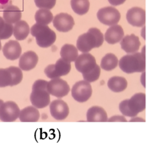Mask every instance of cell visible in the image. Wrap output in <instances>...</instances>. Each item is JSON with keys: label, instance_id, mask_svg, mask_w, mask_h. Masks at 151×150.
<instances>
[{"label": "cell", "instance_id": "cell-1", "mask_svg": "<svg viewBox=\"0 0 151 150\" xmlns=\"http://www.w3.org/2000/svg\"><path fill=\"white\" fill-rule=\"evenodd\" d=\"M118 63L120 69L128 74L143 72L146 68L145 57L137 51L124 56Z\"/></svg>", "mask_w": 151, "mask_h": 150}, {"label": "cell", "instance_id": "cell-2", "mask_svg": "<svg viewBox=\"0 0 151 150\" xmlns=\"http://www.w3.org/2000/svg\"><path fill=\"white\" fill-rule=\"evenodd\" d=\"M30 32L33 37H35L37 44L42 48L50 47L56 40V34L48 25H43L38 23L34 24Z\"/></svg>", "mask_w": 151, "mask_h": 150}, {"label": "cell", "instance_id": "cell-3", "mask_svg": "<svg viewBox=\"0 0 151 150\" xmlns=\"http://www.w3.org/2000/svg\"><path fill=\"white\" fill-rule=\"evenodd\" d=\"M120 17L119 11L112 6L103 7L97 12V17L99 21L109 26L117 24L120 21Z\"/></svg>", "mask_w": 151, "mask_h": 150}, {"label": "cell", "instance_id": "cell-4", "mask_svg": "<svg viewBox=\"0 0 151 150\" xmlns=\"http://www.w3.org/2000/svg\"><path fill=\"white\" fill-rule=\"evenodd\" d=\"M92 94V87L90 83L86 80L76 83L71 89V95L74 100L78 102L88 100Z\"/></svg>", "mask_w": 151, "mask_h": 150}, {"label": "cell", "instance_id": "cell-5", "mask_svg": "<svg viewBox=\"0 0 151 150\" xmlns=\"http://www.w3.org/2000/svg\"><path fill=\"white\" fill-rule=\"evenodd\" d=\"M47 90L50 94L61 98L68 93L70 88L66 81L58 77L51 79L48 82Z\"/></svg>", "mask_w": 151, "mask_h": 150}, {"label": "cell", "instance_id": "cell-6", "mask_svg": "<svg viewBox=\"0 0 151 150\" xmlns=\"http://www.w3.org/2000/svg\"><path fill=\"white\" fill-rule=\"evenodd\" d=\"M19 112V108L15 102H4L0 106V120L3 122H14L18 118Z\"/></svg>", "mask_w": 151, "mask_h": 150}, {"label": "cell", "instance_id": "cell-7", "mask_svg": "<svg viewBox=\"0 0 151 150\" xmlns=\"http://www.w3.org/2000/svg\"><path fill=\"white\" fill-rule=\"evenodd\" d=\"M74 61L76 69L82 74L90 71L97 64L95 57L88 53H83L78 56Z\"/></svg>", "mask_w": 151, "mask_h": 150}, {"label": "cell", "instance_id": "cell-8", "mask_svg": "<svg viewBox=\"0 0 151 150\" xmlns=\"http://www.w3.org/2000/svg\"><path fill=\"white\" fill-rule=\"evenodd\" d=\"M54 27L60 32H68L70 31L74 25L73 17L65 12H61L57 14L52 19Z\"/></svg>", "mask_w": 151, "mask_h": 150}, {"label": "cell", "instance_id": "cell-9", "mask_svg": "<svg viewBox=\"0 0 151 150\" xmlns=\"http://www.w3.org/2000/svg\"><path fill=\"white\" fill-rule=\"evenodd\" d=\"M30 101L33 106L36 108H44L47 106L50 102V93L47 89H32L30 94Z\"/></svg>", "mask_w": 151, "mask_h": 150}, {"label": "cell", "instance_id": "cell-10", "mask_svg": "<svg viewBox=\"0 0 151 150\" xmlns=\"http://www.w3.org/2000/svg\"><path fill=\"white\" fill-rule=\"evenodd\" d=\"M126 19L128 22L133 26L142 27L145 25L146 21L145 10L140 7H132L127 11Z\"/></svg>", "mask_w": 151, "mask_h": 150}, {"label": "cell", "instance_id": "cell-11", "mask_svg": "<svg viewBox=\"0 0 151 150\" xmlns=\"http://www.w3.org/2000/svg\"><path fill=\"white\" fill-rule=\"evenodd\" d=\"M51 116L57 120H63L69 114V107L67 104L61 99L53 100L50 105Z\"/></svg>", "mask_w": 151, "mask_h": 150}, {"label": "cell", "instance_id": "cell-12", "mask_svg": "<svg viewBox=\"0 0 151 150\" xmlns=\"http://www.w3.org/2000/svg\"><path fill=\"white\" fill-rule=\"evenodd\" d=\"M96 40L94 35L87 31L80 35L77 40V48L82 53H88L96 47Z\"/></svg>", "mask_w": 151, "mask_h": 150}, {"label": "cell", "instance_id": "cell-13", "mask_svg": "<svg viewBox=\"0 0 151 150\" xmlns=\"http://www.w3.org/2000/svg\"><path fill=\"white\" fill-rule=\"evenodd\" d=\"M22 48L19 43L15 40H9L6 42L3 48L2 53L6 58L15 60L18 58L21 54Z\"/></svg>", "mask_w": 151, "mask_h": 150}, {"label": "cell", "instance_id": "cell-14", "mask_svg": "<svg viewBox=\"0 0 151 150\" xmlns=\"http://www.w3.org/2000/svg\"><path fill=\"white\" fill-rule=\"evenodd\" d=\"M38 61L37 54L32 51H28L24 53L19 58V67L24 71H29L36 66Z\"/></svg>", "mask_w": 151, "mask_h": 150}, {"label": "cell", "instance_id": "cell-15", "mask_svg": "<svg viewBox=\"0 0 151 150\" xmlns=\"http://www.w3.org/2000/svg\"><path fill=\"white\" fill-rule=\"evenodd\" d=\"M120 41V45L122 50L128 54L135 53L140 48V42L139 38L134 34L124 36Z\"/></svg>", "mask_w": 151, "mask_h": 150}, {"label": "cell", "instance_id": "cell-16", "mask_svg": "<svg viewBox=\"0 0 151 150\" xmlns=\"http://www.w3.org/2000/svg\"><path fill=\"white\" fill-rule=\"evenodd\" d=\"M128 107L131 111L136 114L143 111L146 107V96L143 93L134 94L127 101Z\"/></svg>", "mask_w": 151, "mask_h": 150}, {"label": "cell", "instance_id": "cell-17", "mask_svg": "<svg viewBox=\"0 0 151 150\" xmlns=\"http://www.w3.org/2000/svg\"><path fill=\"white\" fill-rule=\"evenodd\" d=\"M124 31L122 26L118 24L111 25L104 34V39L110 44L119 43L124 37Z\"/></svg>", "mask_w": 151, "mask_h": 150}, {"label": "cell", "instance_id": "cell-18", "mask_svg": "<svg viewBox=\"0 0 151 150\" xmlns=\"http://www.w3.org/2000/svg\"><path fill=\"white\" fill-rule=\"evenodd\" d=\"M107 114L106 110L100 106H92L87 112V122H107Z\"/></svg>", "mask_w": 151, "mask_h": 150}, {"label": "cell", "instance_id": "cell-19", "mask_svg": "<svg viewBox=\"0 0 151 150\" xmlns=\"http://www.w3.org/2000/svg\"><path fill=\"white\" fill-rule=\"evenodd\" d=\"M21 17L22 12L21 9L14 5L7 6L3 11L4 21L9 24H15L21 19Z\"/></svg>", "mask_w": 151, "mask_h": 150}, {"label": "cell", "instance_id": "cell-20", "mask_svg": "<svg viewBox=\"0 0 151 150\" xmlns=\"http://www.w3.org/2000/svg\"><path fill=\"white\" fill-rule=\"evenodd\" d=\"M18 117L22 122H36L40 119V112L34 106H27L20 110Z\"/></svg>", "mask_w": 151, "mask_h": 150}, {"label": "cell", "instance_id": "cell-21", "mask_svg": "<svg viewBox=\"0 0 151 150\" xmlns=\"http://www.w3.org/2000/svg\"><path fill=\"white\" fill-rule=\"evenodd\" d=\"M30 28L28 23L24 20H19L13 26V34L17 40H25L28 35Z\"/></svg>", "mask_w": 151, "mask_h": 150}, {"label": "cell", "instance_id": "cell-22", "mask_svg": "<svg viewBox=\"0 0 151 150\" xmlns=\"http://www.w3.org/2000/svg\"><path fill=\"white\" fill-rule=\"evenodd\" d=\"M61 58L67 62H73L78 56L77 48L73 44H65L61 48Z\"/></svg>", "mask_w": 151, "mask_h": 150}, {"label": "cell", "instance_id": "cell-23", "mask_svg": "<svg viewBox=\"0 0 151 150\" xmlns=\"http://www.w3.org/2000/svg\"><path fill=\"white\" fill-rule=\"evenodd\" d=\"M107 86L108 87L114 92H121L126 89L127 81L123 77L113 76L108 80Z\"/></svg>", "mask_w": 151, "mask_h": 150}, {"label": "cell", "instance_id": "cell-24", "mask_svg": "<svg viewBox=\"0 0 151 150\" xmlns=\"http://www.w3.org/2000/svg\"><path fill=\"white\" fill-rule=\"evenodd\" d=\"M53 19V15L51 11L46 8H40L35 14V19L37 23L48 25Z\"/></svg>", "mask_w": 151, "mask_h": 150}, {"label": "cell", "instance_id": "cell-25", "mask_svg": "<svg viewBox=\"0 0 151 150\" xmlns=\"http://www.w3.org/2000/svg\"><path fill=\"white\" fill-rule=\"evenodd\" d=\"M118 62V58L114 54L107 53L102 58L100 67L104 70L110 71L117 66Z\"/></svg>", "mask_w": 151, "mask_h": 150}, {"label": "cell", "instance_id": "cell-26", "mask_svg": "<svg viewBox=\"0 0 151 150\" xmlns=\"http://www.w3.org/2000/svg\"><path fill=\"white\" fill-rule=\"evenodd\" d=\"M70 4L74 12L81 15L86 14L90 8L89 0H71Z\"/></svg>", "mask_w": 151, "mask_h": 150}, {"label": "cell", "instance_id": "cell-27", "mask_svg": "<svg viewBox=\"0 0 151 150\" xmlns=\"http://www.w3.org/2000/svg\"><path fill=\"white\" fill-rule=\"evenodd\" d=\"M54 70L57 75L60 77L68 74L71 70V63L59 58L54 64Z\"/></svg>", "mask_w": 151, "mask_h": 150}, {"label": "cell", "instance_id": "cell-28", "mask_svg": "<svg viewBox=\"0 0 151 150\" xmlns=\"http://www.w3.org/2000/svg\"><path fill=\"white\" fill-rule=\"evenodd\" d=\"M11 74L12 81L10 86H13L20 83L23 78V74L19 67L15 66H10L7 68Z\"/></svg>", "mask_w": 151, "mask_h": 150}, {"label": "cell", "instance_id": "cell-29", "mask_svg": "<svg viewBox=\"0 0 151 150\" xmlns=\"http://www.w3.org/2000/svg\"><path fill=\"white\" fill-rule=\"evenodd\" d=\"M100 67L98 64H96L95 67L90 71L86 73H83V77L84 80L89 83L94 82L99 79L100 75Z\"/></svg>", "mask_w": 151, "mask_h": 150}, {"label": "cell", "instance_id": "cell-30", "mask_svg": "<svg viewBox=\"0 0 151 150\" xmlns=\"http://www.w3.org/2000/svg\"><path fill=\"white\" fill-rule=\"evenodd\" d=\"M11 81V74L7 68L0 69V87L10 86Z\"/></svg>", "mask_w": 151, "mask_h": 150}, {"label": "cell", "instance_id": "cell-31", "mask_svg": "<svg viewBox=\"0 0 151 150\" xmlns=\"http://www.w3.org/2000/svg\"><path fill=\"white\" fill-rule=\"evenodd\" d=\"M88 31L92 33L96 38V43L95 48H98L100 47L103 44L104 40V35L101 31L97 28H90V29H88Z\"/></svg>", "mask_w": 151, "mask_h": 150}, {"label": "cell", "instance_id": "cell-32", "mask_svg": "<svg viewBox=\"0 0 151 150\" xmlns=\"http://www.w3.org/2000/svg\"><path fill=\"white\" fill-rule=\"evenodd\" d=\"M127 101H128V99H126V100L122 101L120 103L119 106L120 111L124 116H129V117L136 116L137 115V114H136L134 112H133L132 111H131L130 110V109L129 108L128 105H127Z\"/></svg>", "mask_w": 151, "mask_h": 150}, {"label": "cell", "instance_id": "cell-33", "mask_svg": "<svg viewBox=\"0 0 151 150\" xmlns=\"http://www.w3.org/2000/svg\"><path fill=\"white\" fill-rule=\"evenodd\" d=\"M13 34V25L5 22L4 27L2 31L0 33V40H6L9 38Z\"/></svg>", "mask_w": 151, "mask_h": 150}, {"label": "cell", "instance_id": "cell-34", "mask_svg": "<svg viewBox=\"0 0 151 150\" xmlns=\"http://www.w3.org/2000/svg\"><path fill=\"white\" fill-rule=\"evenodd\" d=\"M36 6L40 8L50 9L52 8L56 3V0H34Z\"/></svg>", "mask_w": 151, "mask_h": 150}, {"label": "cell", "instance_id": "cell-35", "mask_svg": "<svg viewBox=\"0 0 151 150\" xmlns=\"http://www.w3.org/2000/svg\"><path fill=\"white\" fill-rule=\"evenodd\" d=\"M54 66H55V65L54 64H50V65L47 66L44 69V73H45V75L48 78H50L51 79L59 77L55 72Z\"/></svg>", "mask_w": 151, "mask_h": 150}, {"label": "cell", "instance_id": "cell-36", "mask_svg": "<svg viewBox=\"0 0 151 150\" xmlns=\"http://www.w3.org/2000/svg\"><path fill=\"white\" fill-rule=\"evenodd\" d=\"M48 81L45 80H36L32 87V90L35 89H47Z\"/></svg>", "mask_w": 151, "mask_h": 150}, {"label": "cell", "instance_id": "cell-37", "mask_svg": "<svg viewBox=\"0 0 151 150\" xmlns=\"http://www.w3.org/2000/svg\"><path fill=\"white\" fill-rule=\"evenodd\" d=\"M107 121L109 122H127L126 119L123 116H119V115L113 116L110 118L109 119H107Z\"/></svg>", "mask_w": 151, "mask_h": 150}, {"label": "cell", "instance_id": "cell-38", "mask_svg": "<svg viewBox=\"0 0 151 150\" xmlns=\"http://www.w3.org/2000/svg\"><path fill=\"white\" fill-rule=\"evenodd\" d=\"M126 0H108L109 3L114 6H117L123 4Z\"/></svg>", "mask_w": 151, "mask_h": 150}, {"label": "cell", "instance_id": "cell-39", "mask_svg": "<svg viewBox=\"0 0 151 150\" xmlns=\"http://www.w3.org/2000/svg\"><path fill=\"white\" fill-rule=\"evenodd\" d=\"M129 122H145V120L143 119V118H139V117H136V118H132Z\"/></svg>", "mask_w": 151, "mask_h": 150}, {"label": "cell", "instance_id": "cell-40", "mask_svg": "<svg viewBox=\"0 0 151 150\" xmlns=\"http://www.w3.org/2000/svg\"><path fill=\"white\" fill-rule=\"evenodd\" d=\"M4 24H5V21L3 19L2 17H1L0 16V33L2 31L4 27Z\"/></svg>", "mask_w": 151, "mask_h": 150}, {"label": "cell", "instance_id": "cell-41", "mask_svg": "<svg viewBox=\"0 0 151 150\" xmlns=\"http://www.w3.org/2000/svg\"><path fill=\"white\" fill-rule=\"evenodd\" d=\"M140 80L142 85L145 87V71H143V73L141 75Z\"/></svg>", "mask_w": 151, "mask_h": 150}, {"label": "cell", "instance_id": "cell-42", "mask_svg": "<svg viewBox=\"0 0 151 150\" xmlns=\"http://www.w3.org/2000/svg\"><path fill=\"white\" fill-rule=\"evenodd\" d=\"M145 26L143 27V28H142V30H141V36L145 40Z\"/></svg>", "mask_w": 151, "mask_h": 150}, {"label": "cell", "instance_id": "cell-43", "mask_svg": "<svg viewBox=\"0 0 151 150\" xmlns=\"http://www.w3.org/2000/svg\"><path fill=\"white\" fill-rule=\"evenodd\" d=\"M140 53H141V54H142L143 57H145V45L143 46V48H142V51H141Z\"/></svg>", "mask_w": 151, "mask_h": 150}, {"label": "cell", "instance_id": "cell-44", "mask_svg": "<svg viewBox=\"0 0 151 150\" xmlns=\"http://www.w3.org/2000/svg\"><path fill=\"white\" fill-rule=\"evenodd\" d=\"M3 103H4L3 100H1V99H0V106H1Z\"/></svg>", "mask_w": 151, "mask_h": 150}, {"label": "cell", "instance_id": "cell-45", "mask_svg": "<svg viewBox=\"0 0 151 150\" xmlns=\"http://www.w3.org/2000/svg\"><path fill=\"white\" fill-rule=\"evenodd\" d=\"M1 47H2V45H1V40H0V50L1 49Z\"/></svg>", "mask_w": 151, "mask_h": 150}]
</instances>
